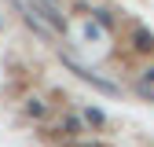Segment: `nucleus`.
I'll return each instance as SVG.
<instances>
[{"label": "nucleus", "instance_id": "obj_1", "mask_svg": "<svg viewBox=\"0 0 154 147\" xmlns=\"http://www.w3.org/2000/svg\"><path fill=\"white\" fill-rule=\"evenodd\" d=\"M143 77H147V81H154V70H147V74H143Z\"/></svg>", "mask_w": 154, "mask_h": 147}]
</instances>
